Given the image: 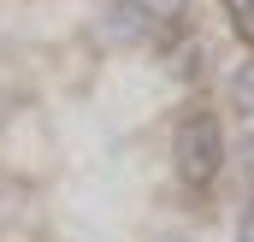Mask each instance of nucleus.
I'll use <instances>...</instances> for the list:
<instances>
[{"label":"nucleus","mask_w":254,"mask_h":242,"mask_svg":"<svg viewBox=\"0 0 254 242\" xmlns=\"http://www.w3.org/2000/svg\"><path fill=\"white\" fill-rule=\"evenodd\" d=\"M142 6H148V12H154V18H160V24H166V30H172V24H184V18H190V0H142Z\"/></svg>","instance_id":"4"},{"label":"nucleus","mask_w":254,"mask_h":242,"mask_svg":"<svg viewBox=\"0 0 254 242\" xmlns=\"http://www.w3.org/2000/svg\"><path fill=\"white\" fill-rule=\"evenodd\" d=\"M166 24L142 6V0H113L107 6V18H101V36L107 42H148V36H160Z\"/></svg>","instance_id":"2"},{"label":"nucleus","mask_w":254,"mask_h":242,"mask_svg":"<svg viewBox=\"0 0 254 242\" xmlns=\"http://www.w3.org/2000/svg\"><path fill=\"white\" fill-rule=\"evenodd\" d=\"M172 166H178V178L190 183V189H207V183L219 178V166H225V130H219L213 113H190V119L178 124Z\"/></svg>","instance_id":"1"},{"label":"nucleus","mask_w":254,"mask_h":242,"mask_svg":"<svg viewBox=\"0 0 254 242\" xmlns=\"http://www.w3.org/2000/svg\"><path fill=\"white\" fill-rule=\"evenodd\" d=\"M231 101H237V113H254V60L231 71Z\"/></svg>","instance_id":"3"},{"label":"nucleus","mask_w":254,"mask_h":242,"mask_svg":"<svg viewBox=\"0 0 254 242\" xmlns=\"http://www.w3.org/2000/svg\"><path fill=\"white\" fill-rule=\"evenodd\" d=\"M237 242H254V207H243V219H237Z\"/></svg>","instance_id":"5"},{"label":"nucleus","mask_w":254,"mask_h":242,"mask_svg":"<svg viewBox=\"0 0 254 242\" xmlns=\"http://www.w3.org/2000/svg\"><path fill=\"white\" fill-rule=\"evenodd\" d=\"M231 18L237 24H254V0H231Z\"/></svg>","instance_id":"6"}]
</instances>
